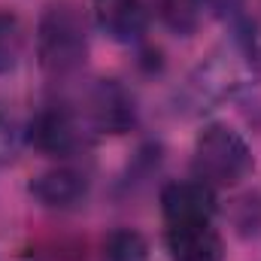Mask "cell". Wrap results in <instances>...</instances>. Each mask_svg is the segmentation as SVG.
Segmentation results:
<instances>
[{
    "instance_id": "cell-5",
    "label": "cell",
    "mask_w": 261,
    "mask_h": 261,
    "mask_svg": "<svg viewBox=\"0 0 261 261\" xmlns=\"http://www.w3.org/2000/svg\"><path fill=\"white\" fill-rule=\"evenodd\" d=\"M82 119L91 134H128L137 125V100L119 79H97L85 94Z\"/></svg>"
},
{
    "instance_id": "cell-11",
    "label": "cell",
    "mask_w": 261,
    "mask_h": 261,
    "mask_svg": "<svg viewBox=\"0 0 261 261\" xmlns=\"http://www.w3.org/2000/svg\"><path fill=\"white\" fill-rule=\"evenodd\" d=\"M103 261H149V243L140 231L119 228L103 240Z\"/></svg>"
},
{
    "instance_id": "cell-9",
    "label": "cell",
    "mask_w": 261,
    "mask_h": 261,
    "mask_svg": "<svg viewBox=\"0 0 261 261\" xmlns=\"http://www.w3.org/2000/svg\"><path fill=\"white\" fill-rule=\"evenodd\" d=\"M31 195L37 197L43 206L52 210H70L76 203H82L88 195V176L76 167H52L40 176L31 179Z\"/></svg>"
},
{
    "instance_id": "cell-13",
    "label": "cell",
    "mask_w": 261,
    "mask_h": 261,
    "mask_svg": "<svg viewBox=\"0 0 261 261\" xmlns=\"http://www.w3.org/2000/svg\"><path fill=\"white\" fill-rule=\"evenodd\" d=\"M18 146H21V130H18L15 119H12L9 113L0 110V167L15 158Z\"/></svg>"
},
{
    "instance_id": "cell-8",
    "label": "cell",
    "mask_w": 261,
    "mask_h": 261,
    "mask_svg": "<svg viewBox=\"0 0 261 261\" xmlns=\"http://www.w3.org/2000/svg\"><path fill=\"white\" fill-rule=\"evenodd\" d=\"M167 252L173 261H225V240L213 228V222L170 225Z\"/></svg>"
},
{
    "instance_id": "cell-12",
    "label": "cell",
    "mask_w": 261,
    "mask_h": 261,
    "mask_svg": "<svg viewBox=\"0 0 261 261\" xmlns=\"http://www.w3.org/2000/svg\"><path fill=\"white\" fill-rule=\"evenodd\" d=\"M21 49H24V31H21V21L0 9V76L15 70L21 61Z\"/></svg>"
},
{
    "instance_id": "cell-1",
    "label": "cell",
    "mask_w": 261,
    "mask_h": 261,
    "mask_svg": "<svg viewBox=\"0 0 261 261\" xmlns=\"http://www.w3.org/2000/svg\"><path fill=\"white\" fill-rule=\"evenodd\" d=\"M261 76V28L237 15L231 18V34L189 73L182 100L195 110H213L225 100L240 97L249 91Z\"/></svg>"
},
{
    "instance_id": "cell-2",
    "label": "cell",
    "mask_w": 261,
    "mask_h": 261,
    "mask_svg": "<svg viewBox=\"0 0 261 261\" xmlns=\"http://www.w3.org/2000/svg\"><path fill=\"white\" fill-rule=\"evenodd\" d=\"M88 58V18L79 3L52 0L37 21V61L52 79L73 76Z\"/></svg>"
},
{
    "instance_id": "cell-3",
    "label": "cell",
    "mask_w": 261,
    "mask_h": 261,
    "mask_svg": "<svg viewBox=\"0 0 261 261\" xmlns=\"http://www.w3.org/2000/svg\"><path fill=\"white\" fill-rule=\"evenodd\" d=\"M192 167L200 182L213 189H234L255 170V158L249 143L237 130L213 122L197 134Z\"/></svg>"
},
{
    "instance_id": "cell-7",
    "label": "cell",
    "mask_w": 261,
    "mask_h": 261,
    "mask_svg": "<svg viewBox=\"0 0 261 261\" xmlns=\"http://www.w3.org/2000/svg\"><path fill=\"white\" fill-rule=\"evenodd\" d=\"M91 15L100 34L122 46L140 43L149 28L146 0H91Z\"/></svg>"
},
{
    "instance_id": "cell-6",
    "label": "cell",
    "mask_w": 261,
    "mask_h": 261,
    "mask_svg": "<svg viewBox=\"0 0 261 261\" xmlns=\"http://www.w3.org/2000/svg\"><path fill=\"white\" fill-rule=\"evenodd\" d=\"M161 213L167 225H197V222H213L219 203L213 186L200 179H186V182H167L161 189Z\"/></svg>"
},
{
    "instance_id": "cell-14",
    "label": "cell",
    "mask_w": 261,
    "mask_h": 261,
    "mask_svg": "<svg viewBox=\"0 0 261 261\" xmlns=\"http://www.w3.org/2000/svg\"><path fill=\"white\" fill-rule=\"evenodd\" d=\"M203 12L213 18L231 21V18L243 15V0H203Z\"/></svg>"
},
{
    "instance_id": "cell-4",
    "label": "cell",
    "mask_w": 261,
    "mask_h": 261,
    "mask_svg": "<svg viewBox=\"0 0 261 261\" xmlns=\"http://www.w3.org/2000/svg\"><path fill=\"white\" fill-rule=\"evenodd\" d=\"M91 128L67 107H46L28 125V143L49 158H73L91 146Z\"/></svg>"
},
{
    "instance_id": "cell-10",
    "label": "cell",
    "mask_w": 261,
    "mask_h": 261,
    "mask_svg": "<svg viewBox=\"0 0 261 261\" xmlns=\"http://www.w3.org/2000/svg\"><path fill=\"white\" fill-rule=\"evenodd\" d=\"M158 15L176 37H192L206 12L203 0H158Z\"/></svg>"
}]
</instances>
